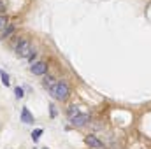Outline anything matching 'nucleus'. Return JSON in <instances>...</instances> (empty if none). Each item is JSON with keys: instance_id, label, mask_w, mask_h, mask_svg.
I'll return each mask as SVG.
<instances>
[{"instance_id": "obj_1", "label": "nucleus", "mask_w": 151, "mask_h": 149, "mask_svg": "<svg viewBox=\"0 0 151 149\" xmlns=\"http://www.w3.org/2000/svg\"><path fill=\"white\" fill-rule=\"evenodd\" d=\"M51 95L56 98V100H67L69 98V95H70V90H69V84L65 82V81H58L51 90Z\"/></svg>"}, {"instance_id": "obj_2", "label": "nucleus", "mask_w": 151, "mask_h": 149, "mask_svg": "<svg viewBox=\"0 0 151 149\" xmlns=\"http://www.w3.org/2000/svg\"><path fill=\"white\" fill-rule=\"evenodd\" d=\"M30 53H32V44H30V40H27V39L19 40L18 46H16V54H18L19 58H27V56H30Z\"/></svg>"}, {"instance_id": "obj_3", "label": "nucleus", "mask_w": 151, "mask_h": 149, "mask_svg": "<svg viewBox=\"0 0 151 149\" xmlns=\"http://www.w3.org/2000/svg\"><path fill=\"white\" fill-rule=\"evenodd\" d=\"M30 72L35 75H44L47 72V65H46V62H37V63H34L32 67H30Z\"/></svg>"}, {"instance_id": "obj_4", "label": "nucleus", "mask_w": 151, "mask_h": 149, "mask_svg": "<svg viewBox=\"0 0 151 149\" xmlns=\"http://www.w3.org/2000/svg\"><path fill=\"white\" fill-rule=\"evenodd\" d=\"M88 123H90V114H79V116H76L74 119H72L74 126H84Z\"/></svg>"}, {"instance_id": "obj_5", "label": "nucleus", "mask_w": 151, "mask_h": 149, "mask_svg": "<svg viewBox=\"0 0 151 149\" xmlns=\"http://www.w3.org/2000/svg\"><path fill=\"white\" fill-rule=\"evenodd\" d=\"M84 142L90 146V148H93V149H102L104 146H102V142L95 137V135H86V139H84Z\"/></svg>"}, {"instance_id": "obj_6", "label": "nucleus", "mask_w": 151, "mask_h": 149, "mask_svg": "<svg viewBox=\"0 0 151 149\" xmlns=\"http://www.w3.org/2000/svg\"><path fill=\"white\" fill-rule=\"evenodd\" d=\"M21 121H23V123H27V125H32V123H34V116L30 114V111H28L27 107H23V109H21Z\"/></svg>"}, {"instance_id": "obj_7", "label": "nucleus", "mask_w": 151, "mask_h": 149, "mask_svg": "<svg viewBox=\"0 0 151 149\" xmlns=\"http://www.w3.org/2000/svg\"><path fill=\"white\" fill-rule=\"evenodd\" d=\"M55 84H56V82H55V79H53L51 75H46V77H44V86H46V88H49V90H51Z\"/></svg>"}, {"instance_id": "obj_8", "label": "nucleus", "mask_w": 151, "mask_h": 149, "mask_svg": "<svg viewBox=\"0 0 151 149\" xmlns=\"http://www.w3.org/2000/svg\"><path fill=\"white\" fill-rule=\"evenodd\" d=\"M67 114H69V117H70V121H72V119H74L76 116H79L81 112H79V109H77L76 105H72V107L69 109V112H67Z\"/></svg>"}, {"instance_id": "obj_9", "label": "nucleus", "mask_w": 151, "mask_h": 149, "mask_svg": "<svg viewBox=\"0 0 151 149\" xmlns=\"http://www.w3.org/2000/svg\"><path fill=\"white\" fill-rule=\"evenodd\" d=\"M14 32V27L12 25H7V28L4 30V34H2V39H9V35Z\"/></svg>"}, {"instance_id": "obj_10", "label": "nucleus", "mask_w": 151, "mask_h": 149, "mask_svg": "<svg viewBox=\"0 0 151 149\" xmlns=\"http://www.w3.org/2000/svg\"><path fill=\"white\" fill-rule=\"evenodd\" d=\"M40 135H42V130H40V128H39V130H35V132H32V140H34V142H37Z\"/></svg>"}, {"instance_id": "obj_11", "label": "nucleus", "mask_w": 151, "mask_h": 149, "mask_svg": "<svg viewBox=\"0 0 151 149\" xmlns=\"http://www.w3.org/2000/svg\"><path fill=\"white\" fill-rule=\"evenodd\" d=\"M5 28H7V18L5 16H0V30L4 32Z\"/></svg>"}, {"instance_id": "obj_12", "label": "nucleus", "mask_w": 151, "mask_h": 149, "mask_svg": "<svg viewBox=\"0 0 151 149\" xmlns=\"http://www.w3.org/2000/svg\"><path fill=\"white\" fill-rule=\"evenodd\" d=\"M0 77H2V82H4V84H5V86H9V75L5 74V72H4V70H2V72H0Z\"/></svg>"}, {"instance_id": "obj_13", "label": "nucleus", "mask_w": 151, "mask_h": 149, "mask_svg": "<svg viewBox=\"0 0 151 149\" xmlns=\"http://www.w3.org/2000/svg\"><path fill=\"white\" fill-rule=\"evenodd\" d=\"M14 93H16V97H18V98H23V97H25V95H23V88H19V86L14 90Z\"/></svg>"}]
</instances>
